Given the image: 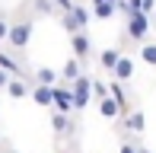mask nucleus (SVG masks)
Here are the masks:
<instances>
[{"label":"nucleus","mask_w":156,"mask_h":153,"mask_svg":"<svg viewBox=\"0 0 156 153\" xmlns=\"http://www.w3.org/2000/svg\"><path fill=\"white\" fill-rule=\"evenodd\" d=\"M156 29L153 26V16H147V13H134V16L124 19V41H137V45H147L150 38V32Z\"/></svg>","instance_id":"obj_1"},{"label":"nucleus","mask_w":156,"mask_h":153,"mask_svg":"<svg viewBox=\"0 0 156 153\" xmlns=\"http://www.w3.org/2000/svg\"><path fill=\"white\" fill-rule=\"evenodd\" d=\"M35 35V16H23V19H13V29H10V41H6V48H10L13 54L26 51L29 48V41Z\"/></svg>","instance_id":"obj_2"},{"label":"nucleus","mask_w":156,"mask_h":153,"mask_svg":"<svg viewBox=\"0 0 156 153\" xmlns=\"http://www.w3.org/2000/svg\"><path fill=\"white\" fill-rule=\"evenodd\" d=\"M93 80H96V76H89V73H83L80 80H76L73 86H70V89H73V105H76V115H80L83 109H86L89 102L96 99V96H93Z\"/></svg>","instance_id":"obj_3"},{"label":"nucleus","mask_w":156,"mask_h":153,"mask_svg":"<svg viewBox=\"0 0 156 153\" xmlns=\"http://www.w3.org/2000/svg\"><path fill=\"white\" fill-rule=\"evenodd\" d=\"M51 131H54L58 141L73 137L76 134V115H64V112H54V109H51Z\"/></svg>","instance_id":"obj_4"},{"label":"nucleus","mask_w":156,"mask_h":153,"mask_svg":"<svg viewBox=\"0 0 156 153\" xmlns=\"http://www.w3.org/2000/svg\"><path fill=\"white\" fill-rule=\"evenodd\" d=\"M54 112L76 115V105H73V89H70L67 83H58V86H54Z\"/></svg>","instance_id":"obj_5"},{"label":"nucleus","mask_w":156,"mask_h":153,"mask_svg":"<svg viewBox=\"0 0 156 153\" xmlns=\"http://www.w3.org/2000/svg\"><path fill=\"white\" fill-rule=\"evenodd\" d=\"M70 54L80 58L83 64L93 58V38H89V32H76V35H70Z\"/></svg>","instance_id":"obj_6"},{"label":"nucleus","mask_w":156,"mask_h":153,"mask_svg":"<svg viewBox=\"0 0 156 153\" xmlns=\"http://www.w3.org/2000/svg\"><path fill=\"white\" fill-rule=\"evenodd\" d=\"M83 73H86V70H83V61L73 58V54H70V58L61 64V83H67V86H73V83L80 80Z\"/></svg>","instance_id":"obj_7"},{"label":"nucleus","mask_w":156,"mask_h":153,"mask_svg":"<svg viewBox=\"0 0 156 153\" xmlns=\"http://www.w3.org/2000/svg\"><path fill=\"white\" fill-rule=\"evenodd\" d=\"M32 86H35V80H29V76H13L10 86H6V96L10 99H26V96H32Z\"/></svg>","instance_id":"obj_8"},{"label":"nucleus","mask_w":156,"mask_h":153,"mask_svg":"<svg viewBox=\"0 0 156 153\" xmlns=\"http://www.w3.org/2000/svg\"><path fill=\"white\" fill-rule=\"evenodd\" d=\"M29 99H32L38 109H54V86H41V83H35Z\"/></svg>","instance_id":"obj_9"},{"label":"nucleus","mask_w":156,"mask_h":153,"mask_svg":"<svg viewBox=\"0 0 156 153\" xmlns=\"http://www.w3.org/2000/svg\"><path fill=\"white\" fill-rule=\"evenodd\" d=\"M121 48H102V51H99V67H102L105 73H115V67H118V61H121Z\"/></svg>","instance_id":"obj_10"},{"label":"nucleus","mask_w":156,"mask_h":153,"mask_svg":"<svg viewBox=\"0 0 156 153\" xmlns=\"http://www.w3.org/2000/svg\"><path fill=\"white\" fill-rule=\"evenodd\" d=\"M121 128L134 131V134H144V131H147V115H144V109H131L127 118H121Z\"/></svg>","instance_id":"obj_11"},{"label":"nucleus","mask_w":156,"mask_h":153,"mask_svg":"<svg viewBox=\"0 0 156 153\" xmlns=\"http://www.w3.org/2000/svg\"><path fill=\"white\" fill-rule=\"evenodd\" d=\"M70 16H73V23L80 26V32H86L89 29V23H93V6H86V3H80V0H76V6H73V13H70Z\"/></svg>","instance_id":"obj_12"},{"label":"nucleus","mask_w":156,"mask_h":153,"mask_svg":"<svg viewBox=\"0 0 156 153\" xmlns=\"http://www.w3.org/2000/svg\"><path fill=\"white\" fill-rule=\"evenodd\" d=\"M0 70H6V73H13V76H26L23 73V64H19V58L6 48V51H0Z\"/></svg>","instance_id":"obj_13"},{"label":"nucleus","mask_w":156,"mask_h":153,"mask_svg":"<svg viewBox=\"0 0 156 153\" xmlns=\"http://www.w3.org/2000/svg\"><path fill=\"white\" fill-rule=\"evenodd\" d=\"M99 115H102L105 121H121V118H124L121 105H118V102L112 99V96H108V99H102V102H99Z\"/></svg>","instance_id":"obj_14"},{"label":"nucleus","mask_w":156,"mask_h":153,"mask_svg":"<svg viewBox=\"0 0 156 153\" xmlns=\"http://www.w3.org/2000/svg\"><path fill=\"white\" fill-rule=\"evenodd\" d=\"M108 89H112V99L121 105V112L127 118V112H131V102H127V89H124V83L121 80H108Z\"/></svg>","instance_id":"obj_15"},{"label":"nucleus","mask_w":156,"mask_h":153,"mask_svg":"<svg viewBox=\"0 0 156 153\" xmlns=\"http://www.w3.org/2000/svg\"><path fill=\"white\" fill-rule=\"evenodd\" d=\"M131 76H134V58H131V54H121V61H118V67H115V73H112V80L127 83Z\"/></svg>","instance_id":"obj_16"},{"label":"nucleus","mask_w":156,"mask_h":153,"mask_svg":"<svg viewBox=\"0 0 156 153\" xmlns=\"http://www.w3.org/2000/svg\"><path fill=\"white\" fill-rule=\"evenodd\" d=\"M32 80L41 83V86H58V83H61V70H54V67H38Z\"/></svg>","instance_id":"obj_17"},{"label":"nucleus","mask_w":156,"mask_h":153,"mask_svg":"<svg viewBox=\"0 0 156 153\" xmlns=\"http://www.w3.org/2000/svg\"><path fill=\"white\" fill-rule=\"evenodd\" d=\"M89 6H93V16H96V19H112V16H118L115 0H108V3H89Z\"/></svg>","instance_id":"obj_18"},{"label":"nucleus","mask_w":156,"mask_h":153,"mask_svg":"<svg viewBox=\"0 0 156 153\" xmlns=\"http://www.w3.org/2000/svg\"><path fill=\"white\" fill-rule=\"evenodd\" d=\"M137 58L144 61L147 67H156V41H147V45L137 48Z\"/></svg>","instance_id":"obj_19"},{"label":"nucleus","mask_w":156,"mask_h":153,"mask_svg":"<svg viewBox=\"0 0 156 153\" xmlns=\"http://www.w3.org/2000/svg\"><path fill=\"white\" fill-rule=\"evenodd\" d=\"M54 10H58L54 0H32V16L35 19H38V16H51Z\"/></svg>","instance_id":"obj_20"},{"label":"nucleus","mask_w":156,"mask_h":153,"mask_svg":"<svg viewBox=\"0 0 156 153\" xmlns=\"http://www.w3.org/2000/svg\"><path fill=\"white\" fill-rule=\"evenodd\" d=\"M93 96H96V102H102V99H108V96H112V89H108V83H105V80H93Z\"/></svg>","instance_id":"obj_21"},{"label":"nucleus","mask_w":156,"mask_h":153,"mask_svg":"<svg viewBox=\"0 0 156 153\" xmlns=\"http://www.w3.org/2000/svg\"><path fill=\"white\" fill-rule=\"evenodd\" d=\"M140 147H144V144L131 141V137H121V144H118V153H140Z\"/></svg>","instance_id":"obj_22"},{"label":"nucleus","mask_w":156,"mask_h":153,"mask_svg":"<svg viewBox=\"0 0 156 153\" xmlns=\"http://www.w3.org/2000/svg\"><path fill=\"white\" fill-rule=\"evenodd\" d=\"M10 29H13V23L0 13V45H6V41H10Z\"/></svg>","instance_id":"obj_23"},{"label":"nucleus","mask_w":156,"mask_h":153,"mask_svg":"<svg viewBox=\"0 0 156 153\" xmlns=\"http://www.w3.org/2000/svg\"><path fill=\"white\" fill-rule=\"evenodd\" d=\"M54 3H58V10H61V13H73L76 0H54Z\"/></svg>","instance_id":"obj_24"},{"label":"nucleus","mask_w":156,"mask_h":153,"mask_svg":"<svg viewBox=\"0 0 156 153\" xmlns=\"http://www.w3.org/2000/svg\"><path fill=\"white\" fill-rule=\"evenodd\" d=\"M140 13H147V16H156V0H144V3H140Z\"/></svg>","instance_id":"obj_25"},{"label":"nucleus","mask_w":156,"mask_h":153,"mask_svg":"<svg viewBox=\"0 0 156 153\" xmlns=\"http://www.w3.org/2000/svg\"><path fill=\"white\" fill-rule=\"evenodd\" d=\"M10 80H13V73L0 70V89H3V93H6V86H10Z\"/></svg>","instance_id":"obj_26"},{"label":"nucleus","mask_w":156,"mask_h":153,"mask_svg":"<svg viewBox=\"0 0 156 153\" xmlns=\"http://www.w3.org/2000/svg\"><path fill=\"white\" fill-rule=\"evenodd\" d=\"M140 3H144V0H127V6H131L134 13H140Z\"/></svg>","instance_id":"obj_27"},{"label":"nucleus","mask_w":156,"mask_h":153,"mask_svg":"<svg viewBox=\"0 0 156 153\" xmlns=\"http://www.w3.org/2000/svg\"><path fill=\"white\" fill-rule=\"evenodd\" d=\"M89 3H108V0H89Z\"/></svg>","instance_id":"obj_28"},{"label":"nucleus","mask_w":156,"mask_h":153,"mask_svg":"<svg viewBox=\"0 0 156 153\" xmlns=\"http://www.w3.org/2000/svg\"><path fill=\"white\" fill-rule=\"evenodd\" d=\"M3 153H16V150H13V147H6V150H3Z\"/></svg>","instance_id":"obj_29"},{"label":"nucleus","mask_w":156,"mask_h":153,"mask_svg":"<svg viewBox=\"0 0 156 153\" xmlns=\"http://www.w3.org/2000/svg\"><path fill=\"white\" fill-rule=\"evenodd\" d=\"M140 153H150V150H147V147H140Z\"/></svg>","instance_id":"obj_30"},{"label":"nucleus","mask_w":156,"mask_h":153,"mask_svg":"<svg viewBox=\"0 0 156 153\" xmlns=\"http://www.w3.org/2000/svg\"><path fill=\"white\" fill-rule=\"evenodd\" d=\"M0 141H3V137H0Z\"/></svg>","instance_id":"obj_31"}]
</instances>
